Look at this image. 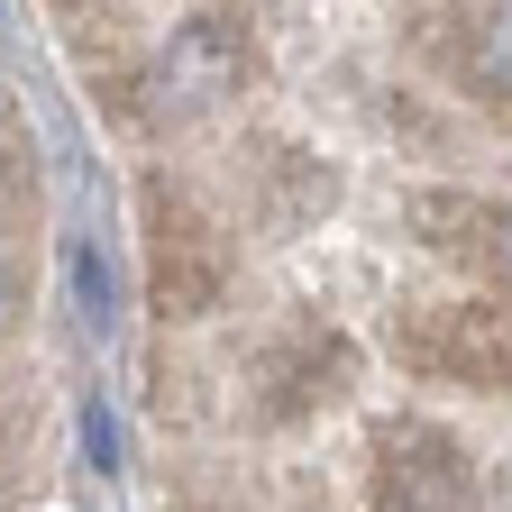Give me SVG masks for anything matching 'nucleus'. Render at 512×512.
<instances>
[{
  "label": "nucleus",
  "mask_w": 512,
  "mask_h": 512,
  "mask_svg": "<svg viewBox=\"0 0 512 512\" xmlns=\"http://www.w3.org/2000/svg\"><path fill=\"white\" fill-rule=\"evenodd\" d=\"M238 83H247V28L229 10H202V19H183L156 46V64H147V119H202Z\"/></svg>",
  "instance_id": "7ed1b4c3"
},
{
  "label": "nucleus",
  "mask_w": 512,
  "mask_h": 512,
  "mask_svg": "<svg viewBox=\"0 0 512 512\" xmlns=\"http://www.w3.org/2000/svg\"><path fill=\"white\" fill-rule=\"evenodd\" d=\"M467 64H476V83H494V92L512 101V0L476 19V46H467Z\"/></svg>",
  "instance_id": "6e6552de"
},
{
  "label": "nucleus",
  "mask_w": 512,
  "mask_h": 512,
  "mask_svg": "<svg viewBox=\"0 0 512 512\" xmlns=\"http://www.w3.org/2000/svg\"><path fill=\"white\" fill-rule=\"evenodd\" d=\"M10 320H19V266L0 256V330H10Z\"/></svg>",
  "instance_id": "9d476101"
},
{
  "label": "nucleus",
  "mask_w": 512,
  "mask_h": 512,
  "mask_svg": "<svg viewBox=\"0 0 512 512\" xmlns=\"http://www.w3.org/2000/svg\"><path fill=\"white\" fill-rule=\"evenodd\" d=\"M83 458H92V467H101V476H110V467H119V412H110V403H101V394H92V403H83Z\"/></svg>",
  "instance_id": "1a4fd4ad"
},
{
  "label": "nucleus",
  "mask_w": 512,
  "mask_h": 512,
  "mask_svg": "<svg viewBox=\"0 0 512 512\" xmlns=\"http://www.w3.org/2000/svg\"><path fill=\"white\" fill-rule=\"evenodd\" d=\"M494 266H503V275H512V211H503V220H494Z\"/></svg>",
  "instance_id": "9b49d317"
},
{
  "label": "nucleus",
  "mask_w": 512,
  "mask_h": 512,
  "mask_svg": "<svg viewBox=\"0 0 512 512\" xmlns=\"http://www.w3.org/2000/svg\"><path fill=\"white\" fill-rule=\"evenodd\" d=\"M147 284H156V311L165 320H202L229 293V238L174 183H147Z\"/></svg>",
  "instance_id": "f257e3e1"
},
{
  "label": "nucleus",
  "mask_w": 512,
  "mask_h": 512,
  "mask_svg": "<svg viewBox=\"0 0 512 512\" xmlns=\"http://www.w3.org/2000/svg\"><path fill=\"white\" fill-rule=\"evenodd\" d=\"M64 275H74V320H83V330H110V266H101V247H92V238H74Z\"/></svg>",
  "instance_id": "0eeeda50"
},
{
  "label": "nucleus",
  "mask_w": 512,
  "mask_h": 512,
  "mask_svg": "<svg viewBox=\"0 0 512 512\" xmlns=\"http://www.w3.org/2000/svg\"><path fill=\"white\" fill-rule=\"evenodd\" d=\"M467 494H476V476L448 430L394 421L375 439V512H467Z\"/></svg>",
  "instance_id": "20e7f679"
},
{
  "label": "nucleus",
  "mask_w": 512,
  "mask_h": 512,
  "mask_svg": "<svg viewBox=\"0 0 512 512\" xmlns=\"http://www.w3.org/2000/svg\"><path fill=\"white\" fill-rule=\"evenodd\" d=\"M394 357L439 384H512V311L503 302H403Z\"/></svg>",
  "instance_id": "f03ea898"
},
{
  "label": "nucleus",
  "mask_w": 512,
  "mask_h": 512,
  "mask_svg": "<svg viewBox=\"0 0 512 512\" xmlns=\"http://www.w3.org/2000/svg\"><path fill=\"white\" fill-rule=\"evenodd\" d=\"M339 375H348V348L330 330H284L275 348H256V384H266L256 412H266V421H293L320 394H339Z\"/></svg>",
  "instance_id": "39448f33"
},
{
  "label": "nucleus",
  "mask_w": 512,
  "mask_h": 512,
  "mask_svg": "<svg viewBox=\"0 0 512 512\" xmlns=\"http://www.w3.org/2000/svg\"><path fill=\"white\" fill-rule=\"evenodd\" d=\"M412 229L430 238V247H448V256H458V247H494V211L476 202V192H412Z\"/></svg>",
  "instance_id": "423d86ee"
}]
</instances>
